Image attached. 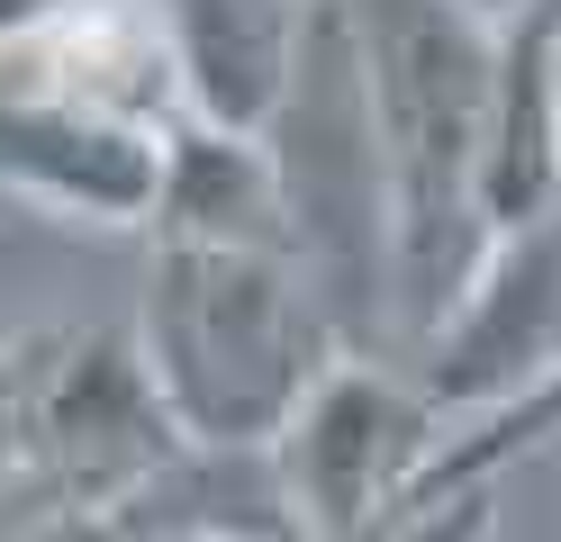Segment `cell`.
I'll list each match as a JSON object with an SVG mask.
<instances>
[{
    "label": "cell",
    "mask_w": 561,
    "mask_h": 542,
    "mask_svg": "<svg viewBox=\"0 0 561 542\" xmlns=\"http://www.w3.org/2000/svg\"><path fill=\"white\" fill-rule=\"evenodd\" d=\"M0 191L73 227H154L163 127L110 118L73 91L0 72Z\"/></svg>",
    "instance_id": "52a82bcc"
},
{
    "label": "cell",
    "mask_w": 561,
    "mask_h": 542,
    "mask_svg": "<svg viewBox=\"0 0 561 542\" xmlns=\"http://www.w3.org/2000/svg\"><path fill=\"white\" fill-rule=\"evenodd\" d=\"M552 371H561V199L535 227L489 244L462 308L416 353V389L453 425V416H480V407H499V397L535 389Z\"/></svg>",
    "instance_id": "8992f818"
},
{
    "label": "cell",
    "mask_w": 561,
    "mask_h": 542,
    "mask_svg": "<svg viewBox=\"0 0 561 542\" xmlns=\"http://www.w3.org/2000/svg\"><path fill=\"white\" fill-rule=\"evenodd\" d=\"M371 542H499V497H489V488H462V497H444V506L399 516L390 533H371Z\"/></svg>",
    "instance_id": "8fae6325"
},
{
    "label": "cell",
    "mask_w": 561,
    "mask_h": 542,
    "mask_svg": "<svg viewBox=\"0 0 561 542\" xmlns=\"http://www.w3.org/2000/svg\"><path fill=\"white\" fill-rule=\"evenodd\" d=\"M27 542H127V533H118L110 516H64V506H37Z\"/></svg>",
    "instance_id": "7c38bea8"
},
{
    "label": "cell",
    "mask_w": 561,
    "mask_h": 542,
    "mask_svg": "<svg viewBox=\"0 0 561 542\" xmlns=\"http://www.w3.org/2000/svg\"><path fill=\"white\" fill-rule=\"evenodd\" d=\"M191 443L172 434L163 397L127 335H55L37 416H27V488L64 516L136 506Z\"/></svg>",
    "instance_id": "5b68a950"
},
{
    "label": "cell",
    "mask_w": 561,
    "mask_h": 542,
    "mask_svg": "<svg viewBox=\"0 0 561 542\" xmlns=\"http://www.w3.org/2000/svg\"><path fill=\"white\" fill-rule=\"evenodd\" d=\"M435 443H444V416L426 407V389L408 371H390V361L344 353L272 443V480H280L299 542L390 533L399 506L416 497V480H426Z\"/></svg>",
    "instance_id": "277c9868"
},
{
    "label": "cell",
    "mask_w": 561,
    "mask_h": 542,
    "mask_svg": "<svg viewBox=\"0 0 561 542\" xmlns=\"http://www.w3.org/2000/svg\"><path fill=\"white\" fill-rule=\"evenodd\" d=\"M299 19L308 0H146V27L163 36L182 118L227 127V136H263V118L280 108Z\"/></svg>",
    "instance_id": "ba28073f"
},
{
    "label": "cell",
    "mask_w": 561,
    "mask_h": 542,
    "mask_svg": "<svg viewBox=\"0 0 561 542\" xmlns=\"http://www.w3.org/2000/svg\"><path fill=\"white\" fill-rule=\"evenodd\" d=\"M263 154H272L280 227H290V263L308 272L318 308L354 353L371 325H390V208H380V163H371L354 46H344L335 0H308L299 19L290 91L263 118Z\"/></svg>",
    "instance_id": "3957f363"
},
{
    "label": "cell",
    "mask_w": 561,
    "mask_h": 542,
    "mask_svg": "<svg viewBox=\"0 0 561 542\" xmlns=\"http://www.w3.org/2000/svg\"><path fill=\"white\" fill-rule=\"evenodd\" d=\"M127 344L191 452H272L299 397L344 361L308 272L254 244H154Z\"/></svg>",
    "instance_id": "7a4b0ae2"
},
{
    "label": "cell",
    "mask_w": 561,
    "mask_h": 542,
    "mask_svg": "<svg viewBox=\"0 0 561 542\" xmlns=\"http://www.w3.org/2000/svg\"><path fill=\"white\" fill-rule=\"evenodd\" d=\"M64 10H73V0H0V55H10V46H27L37 27H55Z\"/></svg>",
    "instance_id": "4fadbf2b"
},
{
    "label": "cell",
    "mask_w": 561,
    "mask_h": 542,
    "mask_svg": "<svg viewBox=\"0 0 561 542\" xmlns=\"http://www.w3.org/2000/svg\"><path fill=\"white\" fill-rule=\"evenodd\" d=\"M354 91L390 208V335L408 361L444 335L471 272L489 263L480 227V154H489V82L499 27L462 0H335Z\"/></svg>",
    "instance_id": "6da1fadb"
},
{
    "label": "cell",
    "mask_w": 561,
    "mask_h": 542,
    "mask_svg": "<svg viewBox=\"0 0 561 542\" xmlns=\"http://www.w3.org/2000/svg\"><path fill=\"white\" fill-rule=\"evenodd\" d=\"M46 353H55V335H10L0 344V480H27V416H37Z\"/></svg>",
    "instance_id": "30bf717a"
},
{
    "label": "cell",
    "mask_w": 561,
    "mask_h": 542,
    "mask_svg": "<svg viewBox=\"0 0 561 542\" xmlns=\"http://www.w3.org/2000/svg\"><path fill=\"white\" fill-rule=\"evenodd\" d=\"M154 244H254V253H290L263 136H227V127L172 118L163 127Z\"/></svg>",
    "instance_id": "9c48e42d"
},
{
    "label": "cell",
    "mask_w": 561,
    "mask_h": 542,
    "mask_svg": "<svg viewBox=\"0 0 561 542\" xmlns=\"http://www.w3.org/2000/svg\"><path fill=\"white\" fill-rule=\"evenodd\" d=\"M46 506V497H37ZM37 506H27V516H19V506H0V542H27V524H37Z\"/></svg>",
    "instance_id": "5bb4252c"
}]
</instances>
